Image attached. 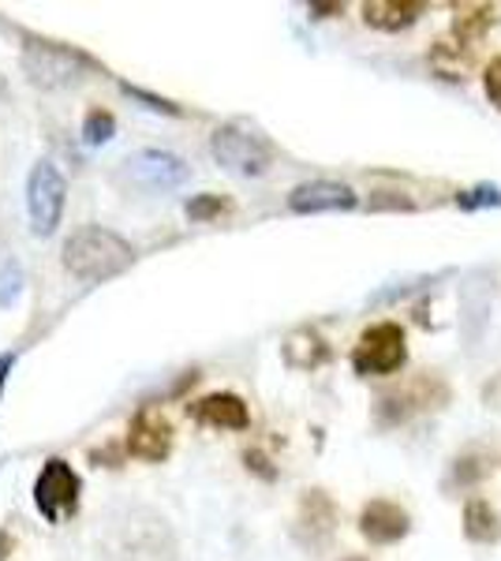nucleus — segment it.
<instances>
[{
	"mask_svg": "<svg viewBox=\"0 0 501 561\" xmlns=\"http://www.w3.org/2000/svg\"><path fill=\"white\" fill-rule=\"evenodd\" d=\"M20 34V60H23V71L38 90H68L76 87L79 79H87L90 71L105 76V65L98 57H90L87 49L71 42H57V38H45V34H34V31H23L15 26Z\"/></svg>",
	"mask_w": 501,
	"mask_h": 561,
	"instance_id": "1",
	"label": "nucleus"
},
{
	"mask_svg": "<svg viewBox=\"0 0 501 561\" xmlns=\"http://www.w3.org/2000/svg\"><path fill=\"white\" fill-rule=\"evenodd\" d=\"M60 262L76 280L87 285H102L109 277H121L124 270H132L135 248L127 243L121 232L105 229V225H83L64 240Z\"/></svg>",
	"mask_w": 501,
	"mask_h": 561,
	"instance_id": "2",
	"label": "nucleus"
},
{
	"mask_svg": "<svg viewBox=\"0 0 501 561\" xmlns=\"http://www.w3.org/2000/svg\"><path fill=\"white\" fill-rule=\"evenodd\" d=\"M109 561H177V542L166 520L147 510L127 513L113 524V539L105 542Z\"/></svg>",
	"mask_w": 501,
	"mask_h": 561,
	"instance_id": "3",
	"label": "nucleus"
},
{
	"mask_svg": "<svg viewBox=\"0 0 501 561\" xmlns=\"http://www.w3.org/2000/svg\"><path fill=\"white\" fill-rule=\"evenodd\" d=\"M209 153L214 161L232 176H266L273 165V147L259 131L243 128V124H221L209 139Z\"/></svg>",
	"mask_w": 501,
	"mask_h": 561,
	"instance_id": "4",
	"label": "nucleus"
},
{
	"mask_svg": "<svg viewBox=\"0 0 501 561\" xmlns=\"http://www.w3.org/2000/svg\"><path fill=\"white\" fill-rule=\"evenodd\" d=\"M408 364V337L397 322H378L360 333L352 348V370L363 378H386L397 375Z\"/></svg>",
	"mask_w": 501,
	"mask_h": 561,
	"instance_id": "5",
	"label": "nucleus"
},
{
	"mask_svg": "<svg viewBox=\"0 0 501 561\" xmlns=\"http://www.w3.org/2000/svg\"><path fill=\"white\" fill-rule=\"evenodd\" d=\"M68 203V180L53 161H38L26 176V217L38 237H53Z\"/></svg>",
	"mask_w": 501,
	"mask_h": 561,
	"instance_id": "6",
	"label": "nucleus"
},
{
	"mask_svg": "<svg viewBox=\"0 0 501 561\" xmlns=\"http://www.w3.org/2000/svg\"><path fill=\"white\" fill-rule=\"evenodd\" d=\"M79 494H83V483H79L76 468L64 457H49L42 465L38 479H34V505L49 524H60L68 517H76L79 510Z\"/></svg>",
	"mask_w": 501,
	"mask_h": 561,
	"instance_id": "7",
	"label": "nucleus"
},
{
	"mask_svg": "<svg viewBox=\"0 0 501 561\" xmlns=\"http://www.w3.org/2000/svg\"><path fill=\"white\" fill-rule=\"evenodd\" d=\"M449 401V386L442 382V375H419L412 382H405L394 393H386L378 401V423L382 427H397V423L412 420L415 412H431V409H442Z\"/></svg>",
	"mask_w": 501,
	"mask_h": 561,
	"instance_id": "8",
	"label": "nucleus"
},
{
	"mask_svg": "<svg viewBox=\"0 0 501 561\" xmlns=\"http://www.w3.org/2000/svg\"><path fill=\"white\" fill-rule=\"evenodd\" d=\"M191 169L177 153L166 150H139L124 161V180L139 192H172V187L187 184Z\"/></svg>",
	"mask_w": 501,
	"mask_h": 561,
	"instance_id": "9",
	"label": "nucleus"
},
{
	"mask_svg": "<svg viewBox=\"0 0 501 561\" xmlns=\"http://www.w3.org/2000/svg\"><path fill=\"white\" fill-rule=\"evenodd\" d=\"M172 423L166 420V412L158 409H139L132 420V427H127V442H124V454L147 460V465H161V460H169L172 454Z\"/></svg>",
	"mask_w": 501,
	"mask_h": 561,
	"instance_id": "10",
	"label": "nucleus"
},
{
	"mask_svg": "<svg viewBox=\"0 0 501 561\" xmlns=\"http://www.w3.org/2000/svg\"><path fill=\"white\" fill-rule=\"evenodd\" d=\"M408 531H412V517H408L405 505L386 502V497H371L360 510V536L371 547H394Z\"/></svg>",
	"mask_w": 501,
	"mask_h": 561,
	"instance_id": "11",
	"label": "nucleus"
},
{
	"mask_svg": "<svg viewBox=\"0 0 501 561\" xmlns=\"http://www.w3.org/2000/svg\"><path fill=\"white\" fill-rule=\"evenodd\" d=\"M187 415L198 423V427H214V431H248L251 427V409L240 393H206L187 404Z\"/></svg>",
	"mask_w": 501,
	"mask_h": 561,
	"instance_id": "12",
	"label": "nucleus"
},
{
	"mask_svg": "<svg viewBox=\"0 0 501 561\" xmlns=\"http://www.w3.org/2000/svg\"><path fill=\"white\" fill-rule=\"evenodd\" d=\"M360 195L349 184H337V180H311V184H299L288 195V210L293 214H337V210H355Z\"/></svg>",
	"mask_w": 501,
	"mask_h": 561,
	"instance_id": "13",
	"label": "nucleus"
},
{
	"mask_svg": "<svg viewBox=\"0 0 501 561\" xmlns=\"http://www.w3.org/2000/svg\"><path fill=\"white\" fill-rule=\"evenodd\" d=\"M337 528V505L333 497L322 491V486H315V491H307L299 497V517H296V539L304 542V547H326Z\"/></svg>",
	"mask_w": 501,
	"mask_h": 561,
	"instance_id": "14",
	"label": "nucleus"
},
{
	"mask_svg": "<svg viewBox=\"0 0 501 561\" xmlns=\"http://www.w3.org/2000/svg\"><path fill=\"white\" fill-rule=\"evenodd\" d=\"M426 12L423 0H367L363 4V20L375 31H408L412 23H419V15Z\"/></svg>",
	"mask_w": 501,
	"mask_h": 561,
	"instance_id": "15",
	"label": "nucleus"
},
{
	"mask_svg": "<svg viewBox=\"0 0 501 561\" xmlns=\"http://www.w3.org/2000/svg\"><path fill=\"white\" fill-rule=\"evenodd\" d=\"M431 68L439 71L442 79H453V83L460 79L464 83L468 71L476 68V49L457 42V38H439L431 45Z\"/></svg>",
	"mask_w": 501,
	"mask_h": 561,
	"instance_id": "16",
	"label": "nucleus"
},
{
	"mask_svg": "<svg viewBox=\"0 0 501 561\" xmlns=\"http://www.w3.org/2000/svg\"><path fill=\"white\" fill-rule=\"evenodd\" d=\"M464 536L479 542V547H490V542L501 539V513L487 497H468V505H464Z\"/></svg>",
	"mask_w": 501,
	"mask_h": 561,
	"instance_id": "17",
	"label": "nucleus"
},
{
	"mask_svg": "<svg viewBox=\"0 0 501 561\" xmlns=\"http://www.w3.org/2000/svg\"><path fill=\"white\" fill-rule=\"evenodd\" d=\"M281 352H285V364L296 370H315L330 359V345H326L322 333H315V330H296Z\"/></svg>",
	"mask_w": 501,
	"mask_h": 561,
	"instance_id": "18",
	"label": "nucleus"
},
{
	"mask_svg": "<svg viewBox=\"0 0 501 561\" xmlns=\"http://www.w3.org/2000/svg\"><path fill=\"white\" fill-rule=\"evenodd\" d=\"M453 34L449 38H457V42H482L487 38V31L498 23V8L494 4H457L453 8Z\"/></svg>",
	"mask_w": 501,
	"mask_h": 561,
	"instance_id": "19",
	"label": "nucleus"
},
{
	"mask_svg": "<svg viewBox=\"0 0 501 561\" xmlns=\"http://www.w3.org/2000/svg\"><path fill=\"white\" fill-rule=\"evenodd\" d=\"M494 472V460H490L482 449H468L449 465V476H445V491H468V486H479L482 479Z\"/></svg>",
	"mask_w": 501,
	"mask_h": 561,
	"instance_id": "20",
	"label": "nucleus"
},
{
	"mask_svg": "<svg viewBox=\"0 0 501 561\" xmlns=\"http://www.w3.org/2000/svg\"><path fill=\"white\" fill-rule=\"evenodd\" d=\"M116 135V116L102 105H90L83 116V142L87 147H105Z\"/></svg>",
	"mask_w": 501,
	"mask_h": 561,
	"instance_id": "21",
	"label": "nucleus"
},
{
	"mask_svg": "<svg viewBox=\"0 0 501 561\" xmlns=\"http://www.w3.org/2000/svg\"><path fill=\"white\" fill-rule=\"evenodd\" d=\"M184 210L195 225H209V221H221L225 214H232V203L225 195H195L187 198Z\"/></svg>",
	"mask_w": 501,
	"mask_h": 561,
	"instance_id": "22",
	"label": "nucleus"
},
{
	"mask_svg": "<svg viewBox=\"0 0 501 561\" xmlns=\"http://www.w3.org/2000/svg\"><path fill=\"white\" fill-rule=\"evenodd\" d=\"M121 90H124L127 98H135V102H143L147 108H153V113H166V116H184V108H180L177 102H169V98L150 94V90L135 87V83H121Z\"/></svg>",
	"mask_w": 501,
	"mask_h": 561,
	"instance_id": "23",
	"label": "nucleus"
},
{
	"mask_svg": "<svg viewBox=\"0 0 501 561\" xmlns=\"http://www.w3.org/2000/svg\"><path fill=\"white\" fill-rule=\"evenodd\" d=\"M501 206V192L498 187H471V192H464V195H457V206L460 210H476V206Z\"/></svg>",
	"mask_w": 501,
	"mask_h": 561,
	"instance_id": "24",
	"label": "nucleus"
},
{
	"mask_svg": "<svg viewBox=\"0 0 501 561\" xmlns=\"http://www.w3.org/2000/svg\"><path fill=\"white\" fill-rule=\"evenodd\" d=\"M87 457L94 460V465H102V468H121L124 465V446H121V442H105L102 449H90Z\"/></svg>",
	"mask_w": 501,
	"mask_h": 561,
	"instance_id": "25",
	"label": "nucleus"
},
{
	"mask_svg": "<svg viewBox=\"0 0 501 561\" xmlns=\"http://www.w3.org/2000/svg\"><path fill=\"white\" fill-rule=\"evenodd\" d=\"M243 465H248L254 476L266 479V483H273V479H277V468L270 465V457L262 454V449H248V454H243Z\"/></svg>",
	"mask_w": 501,
	"mask_h": 561,
	"instance_id": "26",
	"label": "nucleus"
},
{
	"mask_svg": "<svg viewBox=\"0 0 501 561\" xmlns=\"http://www.w3.org/2000/svg\"><path fill=\"white\" fill-rule=\"evenodd\" d=\"M482 87H487V98L501 108V57L498 60H490V68H487V76H482Z\"/></svg>",
	"mask_w": 501,
	"mask_h": 561,
	"instance_id": "27",
	"label": "nucleus"
},
{
	"mask_svg": "<svg viewBox=\"0 0 501 561\" xmlns=\"http://www.w3.org/2000/svg\"><path fill=\"white\" fill-rule=\"evenodd\" d=\"M371 210H415V203L408 195L397 198H371Z\"/></svg>",
	"mask_w": 501,
	"mask_h": 561,
	"instance_id": "28",
	"label": "nucleus"
},
{
	"mask_svg": "<svg viewBox=\"0 0 501 561\" xmlns=\"http://www.w3.org/2000/svg\"><path fill=\"white\" fill-rule=\"evenodd\" d=\"M15 293H20V270L8 266V280H4V296H0V304H12Z\"/></svg>",
	"mask_w": 501,
	"mask_h": 561,
	"instance_id": "29",
	"label": "nucleus"
},
{
	"mask_svg": "<svg viewBox=\"0 0 501 561\" xmlns=\"http://www.w3.org/2000/svg\"><path fill=\"white\" fill-rule=\"evenodd\" d=\"M311 15L315 20H330V15H344V4H311Z\"/></svg>",
	"mask_w": 501,
	"mask_h": 561,
	"instance_id": "30",
	"label": "nucleus"
},
{
	"mask_svg": "<svg viewBox=\"0 0 501 561\" xmlns=\"http://www.w3.org/2000/svg\"><path fill=\"white\" fill-rule=\"evenodd\" d=\"M12 367H15V352H4V356H0V397H4V386H8Z\"/></svg>",
	"mask_w": 501,
	"mask_h": 561,
	"instance_id": "31",
	"label": "nucleus"
},
{
	"mask_svg": "<svg viewBox=\"0 0 501 561\" xmlns=\"http://www.w3.org/2000/svg\"><path fill=\"white\" fill-rule=\"evenodd\" d=\"M341 561H367V558H355V554H352V558H341Z\"/></svg>",
	"mask_w": 501,
	"mask_h": 561,
	"instance_id": "32",
	"label": "nucleus"
}]
</instances>
